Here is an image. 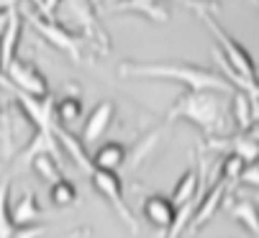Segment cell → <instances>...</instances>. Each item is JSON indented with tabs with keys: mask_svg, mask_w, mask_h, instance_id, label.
Instances as JSON below:
<instances>
[{
	"mask_svg": "<svg viewBox=\"0 0 259 238\" xmlns=\"http://www.w3.org/2000/svg\"><path fill=\"white\" fill-rule=\"evenodd\" d=\"M118 74L128 77V79H164V82H180L190 92H198V90H213V92H224V95L236 92V87L221 72H215L210 67L193 64V62H121Z\"/></svg>",
	"mask_w": 259,
	"mask_h": 238,
	"instance_id": "6da1fadb",
	"label": "cell"
},
{
	"mask_svg": "<svg viewBox=\"0 0 259 238\" xmlns=\"http://www.w3.org/2000/svg\"><path fill=\"white\" fill-rule=\"evenodd\" d=\"M188 121L198 126L205 136H218L224 133L226 126V100L224 92H213V90H198V92H185L180 100L169 108L167 121Z\"/></svg>",
	"mask_w": 259,
	"mask_h": 238,
	"instance_id": "7a4b0ae2",
	"label": "cell"
},
{
	"mask_svg": "<svg viewBox=\"0 0 259 238\" xmlns=\"http://www.w3.org/2000/svg\"><path fill=\"white\" fill-rule=\"evenodd\" d=\"M26 21L36 28V33H39L44 41H49L57 52L67 54L72 62H80L82 59V38L75 33V31H69L67 26H62L59 21L54 18H47L41 16L39 11H28L26 13Z\"/></svg>",
	"mask_w": 259,
	"mask_h": 238,
	"instance_id": "3957f363",
	"label": "cell"
},
{
	"mask_svg": "<svg viewBox=\"0 0 259 238\" xmlns=\"http://www.w3.org/2000/svg\"><path fill=\"white\" fill-rule=\"evenodd\" d=\"M90 182L93 187L105 197V200L113 205V210L118 213V218L128 225V230L139 233V223L126 203V197H123V179L118 177V172H105V169H93L90 172Z\"/></svg>",
	"mask_w": 259,
	"mask_h": 238,
	"instance_id": "277c9868",
	"label": "cell"
},
{
	"mask_svg": "<svg viewBox=\"0 0 259 238\" xmlns=\"http://www.w3.org/2000/svg\"><path fill=\"white\" fill-rule=\"evenodd\" d=\"M3 74H6V79L16 90H21V92H26L31 98H49V82H47L44 72L33 62L16 59Z\"/></svg>",
	"mask_w": 259,
	"mask_h": 238,
	"instance_id": "5b68a950",
	"label": "cell"
},
{
	"mask_svg": "<svg viewBox=\"0 0 259 238\" xmlns=\"http://www.w3.org/2000/svg\"><path fill=\"white\" fill-rule=\"evenodd\" d=\"M69 13L75 16V21L82 26L85 36L90 41H95L100 46V52H108L110 49V38L105 33V28L100 26V21L95 18V6L90 0H69Z\"/></svg>",
	"mask_w": 259,
	"mask_h": 238,
	"instance_id": "8992f818",
	"label": "cell"
},
{
	"mask_svg": "<svg viewBox=\"0 0 259 238\" xmlns=\"http://www.w3.org/2000/svg\"><path fill=\"white\" fill-rule=\"evenodd\" d=\"M141 215L146 218V223L154 225V228H162V230H169L172 223L177 220L180 210L175 208L172 197L167 195H149L141 205Z\"/></svg>",
	"mask_w": 259,
	"mask_h": 238,
	"instance_id": "52a82bcc",
	"label": "cell"
},
{
	"mask_svg": "<svg viewBox=\"0 0 259 238\" xmlns=\"http://www.w3.org/2000/svg\"><path fill=\"white\" fill-rule=\"evenodd\" d=\"M229 182H224V179H218V182H213L210 187H208V192H205V197H200V200L195 203V215H193V220H190V228L188 230H200L213 215H215V210H218V205L226 200V195H229Z\"/></svg>",
	"mask_w": 259,
	"mask_h": 238,
	"instance_id": "ba28073f",
	"label": "cell"
},
{
	"mask_svg": "<svg viewBox=\"0 0 259 238\" xmlns=\"http://www.w3.org/2000/svg\"><path fill=\"white\" fill-rule=\"evenodd\" d=\"M113 115H116V105L110 103V100H100V103L90 110L88 121H85V126H82V133H80V138L85 141V146L95 144V141L108 131V126L113 123Z\"/></svg>",
	"mask_w": 259,
	"mask_h": 238,
	"instance_id": "9c48e42d",
	"label": "cell"
},
{
	"mask_svg": "<svg viewBox=\"0 0 259 238\" xmlns=\"http://www.w3.org/2000/svg\"><path fill=\"white\" fill-rule=\"evenodd\" d=\"M21 33H23V16L16 11H11V21L8 28L0 38V72H6L16 59H18V44H21Z\"/></svg>",
	"mask_w": 259,
	"mask_h": 238,
	"instance_id": "30bf717a",
	"label": "cell"
},
{
	"mask_svg": "<svg viewBox=\"0 0 259 238\" xmlns=\"http://www.w3.org/2000/svg\"><path fill=\"white\" fill-rule=\"evenodd\" d=\"M198 189H200V172L198 169H185L180 174V179L175 182L169 197L177 210L188 208V205H195L198 203Z\"/></svg>",
	"mask_w": 259,
	"mask_h": 238,
	"instance_id": "8fae6325",
	"label": "cell"
},
{
	"mask_svg": "<svg viewBox=\"0 0 259 238\" xmlns=\"http://www.w3.org/2000/svg\"><path fill=\"white\" fill-rule=\"evenodd\" d=\"M231 118H234V126L241 133H249L254 128V121L259 118V105L244 90H236L231 95Z\"/></svg>",
	"mask_w": 259,
	"mask_h": 238,
	"instance_id": "7c38bea8",
	"label": "cell"
},
{
	"mask_svg": "<svg viewBox=\"0 0 259 238\" xmlns=\"http://www.w3.org/2000/svg\"><path fill=\"white\" fill-rule=\"evenodd\" d=\"M57 141H59L62 151H67L72 159H75V164H77L80 169H85L88 174L95 169V167H93V154H88L85 141H82L80 136H75V133H69V131H67L64 126H59V123H57Z\"/></svg>",
	"mask_w": 259,
	"mask_h": 238,
	"instance_id": "4fadbf2b",
	"label": "cell"
},
{
	"mask_svg": "<svg viewBox=\"0 0 259 238\" xmlns=\"http://www.w3.org/2000/svg\"><path fill=\"white\" fill-rule=\"evenodd\" d=\"M126 162V146L121 141H105L93 154V167L105 172H118V167Z\"/></svg>",
	"mask_w": 259,
	"mask_h": 238,
	"instance_id": "5bb4252c",
	"label": "cell"
},
{
	"mask_svg": "<svg viewBox=\"0 0 259 238\" xmlns=\"http://www.w3.org/2000/svg\"><path fill=\"white\" fill-rule=\"evenodd\" d=\"M229 215L241 223L251 235L259 238V205L251 200H231L229 203Z\"/></svg>",
	"mask_w": 259,
	"mask_h": 238,
	"instance_id": "9a60e30c",
	"label": "cell"
},
{
	"mask_svg": "<svg viewBox=\"0 0 259 238\" xmlns=\"http://www.w3.org/2000/svg\"><path fill=\"white\" fill-rule=\"evenodd\" d=\"M126 11H134V13H141L149 21H157V23H167L169 21V11L157 3V0H123V3L116 8V13H126Z\"/></svg>",
	"mask_w": 259,
	"mask_h": 238,
	"instance_id": "2e32d148",
	"label": "cell"
},
{
	"mask_svg": "<svg viewBox=\"0 0 259 238\" xmlns=\"http://www.w3.org/2000/svg\"><path fill=\"white\" fill-rule=\"evenodd\" d=\"M11 213H13V220H16L18 228L21 225H33V223H39V218H41V205H39V200H36L33 192H26L21 200L11 208Z\"/></svg>",
	"mask_w": 259,
	"mask_h": 238,
	"instance_id": "e0dca14e",
	"label": "cell"
},
{
	"mask_svg": "<svg viewBox=\"0 0 259 238\" xmlns=\"http://www.w3.org/2000/svg\"><path fill=\"white\" fill-rule=\"evenodd\" d=\"M80 115H82V100H80V98L64 95V98L54 100V118H57L59 126L67 128V126H72V123H77Z\"/></svg>",
	"mask_w": 259,
	"mask_h": 238,
	"instance_id": "ac0fdd59",
	"label": "cell"
},
{
	"mask_svg": "<svg viewBox=\"0 0 259 238\" xmlns=\"http://www.w3.org/2000/svg\"><path fill=\"white\" fill-rule=\"evenodd\" d=\"M16 220L11 213V177L0 182V238H13L16 233Z\"/></svg>",
	"mask_w": 259,
	"mask_h": 238,
	"instance_id": "d6986e66",
	"label": "cell"
},
{
	"mask_svg": "<svg viewBox=\"0 0 259 238\" xmlns=\"http://www.w3.org/2000/svg\"><path fill=\"white\" fill-rule=\"evenodd\" d=\"M49 200H52V205H57V208L75 205V203H77V187H75V182L67 179V177H62L59 182L49 184Z\"/></svg>",
	"mask_w": 259,
	"mask_h": 238,
	"instance_id": "ffe728a7",
	"label": "cell"
},
{
	"mask_svg": "<svg viewBox=\"0 0 259 238\" xmlns=\"http://www.w3.org/2000/svg\"><path fill=\"white\" fill-rule=\"evenodd\" d=\"M246 162L239 156V154H226L224 159H221V167H218V179H224V182H229V184H234V182H241V177H244V172H246Z\"/></svg>",
	"mask_w": 259,
	"mask_h": 238,
	"instance_id": "44dd1931",
	"label": "cell"
},
{
	"mask_svg": "<svg viewBox=\"0 0 259 238\" xmlns=\"http://www.w3.org/2000/svg\"><path fill=\"white\" fill-rule=\"evenodd\" d=\"M31 169L39 174L44 182L54 184L62 179V167H59V159L52 156V154H41V156H36L33 162H31Z\"/></svg>",
	"mask_w": 259,
	"mask_h": 238,
	"instance_id": "7402d4cb",
	"label": "cell"
},
{
	"mask_svg": "<svg viewBox=\"0 0 259 238\" xmlns=\"http://www.w3.org/2000/svg\"><path fill=\"white\" fill-rule=\"evenodd\" d=\"M231 154H239L246 164H254L259 162V141L251 138L249 133H241L231 141Z\"/></svg>",
	"mask_w": 259,
	"mask_h": 238,
	"instance_id": "603a6c76",
	"label": "cell"
},
{
	"mask_svg": "<svg viewBox=\"0 0 259 238\" xmlns=\"http://www.w3.org/2000/svg\"><path fill=\"white\" fill-rule=\"evenodd\" d=\"M193 215H195V205L182 208V210H180V215H177V220L172 223V228L164 233V238H182V233H188V228H190Z\"/></svg>",
	"mask_w": 259,
	"mask_h": 238,
	"instance_id": "cb8c5ba5",
	"label": "cell"
},
{
	"mask_svg": "<svg viewBox=\"0 0 259 238\" xmlns=\"http://www.w3.org/2000/svg\"><path fill=\"white\" fill-rule=\"evenodd\" d=\"M44 233H47V225L33 223V225H21V228H16L13 238H41Z\"/></svg>",
	"mask_w": 259,
	"mask_h": 238,
	"instance_id": "d4e9b609",
	"label": "cell"
},
{
	"mask_svg": "<svg viewBox=\"0 0 259 238\" xmlns=\"http://www.w3.org/2000/svg\"><path fill=\"white\" fill-rule=\"evenodd\" d=\"M241 182H244V184H249V187H256V189H259V162H254V164H249V167H246V172H244Z\"/></svg>",
	"mask_w": 259,
	"mask_h": 238,
	"instance_id": "484cf974",
	"label": "cell"
},
{
	"mask_svg": "<svg viewBox=\"0 0 259 238\" xmlns=\"http://www.w3.org/2000/svg\"><path fill=\"white\" fill-rule=\"evenodd\" d=\"M59 3H62V0H41L39 13H41V16H47V18H54V13H57Z\"/></svg>",
	"mask_w": 259,
	"mask_h": 238,
	"instance_id": "4316f807",
	"label": "cell"
},
{
	"mask_svg": "<svg viewBox=\"0 0 259 238\" xmlns=\"http://www.w3.org/2000/svg\"><path fill=\"white\" fill-rule=\"evenodd\" d=\"M8 21H11V11H0V38H3V33L8 28Z\"/></svg>",
	"mask_w": 259,
	"mask_h": 238,
	"instance_id": "83f0119b",
	"label": "cell"
},
{
	"mask_svg": "<svg viewBox=\"0 0 259 238\" xmlns=\"http://www.w3.org/2000/svg\"><path fill=\"white\" fill-rule=\"evenodd\" d=\"M21 0H0V11H16Z\"/></svg>",
	"mask_w": 259,
	"mask_h": 238,
	"instance_id": "f1b7e54d",
	"label": "cell"
},
{
	"mask_svg": "<svg viewBox=\"0 0 259 238\" xmlns=\"http://www.w3.org/2000/svg\"><path fill=\"white\" fill-rule=\"evenodd\" d=\"M249 136H251V138H256V141H259V126H254V128H251V131H249Z\"/></svg>",
	"mask_w": 259,
	"mask_h": 238,
	"instance_id": "f546056e",
	"label": "cell"
},
{
	"mask_svg": "<svg viewBox=\"0 0 259 238\" xmlns=\"http://www.w3.org/2000/svg\"><path fill=\"white\" fill-rule=\"evenodd\" d=\"M31 3H33V8H36V11L41 8V0H31Z\"/></svg>",
	"mask_w": 259,
	"mask_h": 238,
	"instance_id": "4dcf8cb0",
	"label": "cell"
},
{
	"mask_svg": "<svg viewBox=\"0 0 259 238\" xmlns=\"http://www.w3.org/2000/svg\"><path fill=\"white\" fill-rule=\"evenodd\" d=\"M90 3H93V6H98V3H103V0H90Z\"/></svg>",
	"mask_w": 259,
	"mask_h": 238,
	"instance_id": "1f68e13d",
	"label": "cell"
}]
</instances>
